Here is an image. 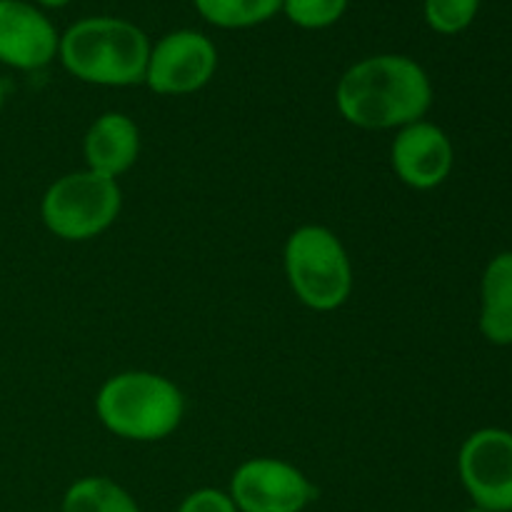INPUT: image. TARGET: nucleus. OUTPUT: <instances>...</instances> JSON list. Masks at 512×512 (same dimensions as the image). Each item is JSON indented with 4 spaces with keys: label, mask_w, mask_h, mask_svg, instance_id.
<instances>
[{
    "label": "nucleus",
    "mask_w": 512,
    "mask_h": 512,
    "mask_svg": "<svg viewBox=\"0 0 512 512\" xmlns=\"http://www.w3.org/2000/svg\"><path fill=\"white\" fill-rule=\"evenodd\" d=\"M433 80L410 55L380 53L358 60L335 85V108L363 130H400L433 108Z\"/></svg>",
    "instance_id": "1"
},
{
    "label": "nucleus",
    "mask_w": 512,
    "mask_h": 512,
    "mask_svg": "<svg viewBox=\"0 0 512 512\" xmlns=\"http://www.w3.org/2000/svg\"><path fill=\"white\" fill-rule=\"evenodd\" d=\"M150 38L133 20L90 15L60 33L58 60L75 80L100 88H130L145 80Z\"/></svg>",
    "instance_id": "2"
},
{
    "label": "nucleus",
    "mask_w": 512,
    "mask_h": 512,
    "mask_svg": "<svg viewBox=\"0 0 512 512\" xmlns=\"http://www.w3.org/2000/svg\"><path fill=\"white\" fill-rule=\"evenodd\" d=\"M95 415L108 433L130 443L170 438L185 418L183 390L150 370L110 375L95 395Z\"/></svg>",
    "instance_id": "3"
},
{
    "label": "nucleus",
    "mask_w": 512,
    "mask_h": 512,
    "mask_svg": "<svg viewBox=\"0 0 512 512\" xmlns=\"http://www.w3.org/2000/svg\"><path fill=\"white\" fill-rule=\"evenodd\" d=\"M283 268L295 298L315 313L343 308L353 293V260L343 240L325 225H300L288 235Z\"/></svg>",
    "instance_id": "4"
},
{
    "label": "nucleus",
    "mask_w": 512,
    "mask_h": 512,
    "mask_svg": "<svg viewBox=\"0 0 512 512\" xmlns=\"http://www.w3.org/2000/svg\"><path fill=\"white\" fill-rule=\"evenodd\" d=\"M123 210L118 180L95 170H75L48 185L40 200L43 225L65 243H85L103 235Z\"/></svg>",
    "instance_id": "5"
},
{
    "label": "nucleus",
    "mask_w": 512,
    "mask_h": 512,
    "mask_svg": "<svg viewBox=\"0 0 512 512\" xmlns=\"http://www.w3.org/2000/svg\"><path fill=\"white\" fill-rule=\"evenodd\" d=\"M218 70V48L200 30L180 28L150 45L143 83L155 95H193L203 90Z\"/></svg>",
    "instance_id": "6"
},
{
    "label": "nucleus",
    "mask_w": 512,
    "mask_h": 512,
    "mask_svg": "<svg viewBox=\"0 0 512 512\" xmlns=\"http://www.w3.org/2000/svg\"><path fill=\"white\" fill-rule=\"evenodd\" d=\"M228 495L238 512H305L318 488L288 460L250 458L233 470Z\"/></svg>",
    "instance_id": "7"
},
{
    "label": "nucleus",
    "mask_w": 512,
    "mask_h": 512,
    "mask_svg": "<svg viewBox=\"0 0 512 512\" xmlns=\"http://www.w3.org/2000/svg\"><path fill=\"white\" fill-rule=\"evenodd\" d=\"M458 475L473 508L512 512V433L480 428L463 440Z\"/></svg>",
    "instance_id": "8"
},
{
    "label": "nucleus",
    "mask_w": 512,
    "mask_h": 512,
    "mask_svg": "<svg viewBox=\"0 0 512 512\" xmlns=\"http://www.w3.org/2000/svg\"><path fill=\"white\" fill-rule=\"evenodd\" d=\"M390 165L403 185L413 190H435L450 178L455 148L450 135L430 120H418L395 133Z\"/></svg>",
    "instance_id": "9"
},
{
    "label": "nucleus",
    "mask_w": 512,
    "mask_h": 512,
    "mask_svg": "<svg viewBox=\"0 0 512 512\" xmlns=\"http://www.w3.org/2000/svg\"><path fill=\"white\" fill-rule=\"evenodd\" d=\"M58 45V28L40 5L0 0V65L33 73L58 58Z\"/></svg>",
    "instance_id": "10"
},
{
    "label": "nucleus",
    "mask_w": 512,
    "mask_h": 512,
    "mask_svg": "<svg viewBox=\"0 0 512 512\" xmlns=\"http://www.w3.org/2000/svg\"><path fill=\"white\" fill-rule=\"evenodd\" d=\"M85 168L118 180L140 158V128L130 115L108 110L90 123L83 138Z\"/></svg>",
    "instance_id": "11"
},
{
    "label": "nucleus",
    "mask_w": 512,
    "mask_h": 512,
    "mask_svg": "<svg viewBox=\"0 0 512 512\" xmlns=\"http://www.w3.org/2000/svg\"><path fill=\"white\" fill-rule=\"evenodd\" d=\"M480 333L490 345H512V250L493 255L480 280Z\"/></svg>",
    "instance_id": "12"
},
{
    "label": "nucleus",
    "mask_w": 512,
    "mask_h": 512,
    "mask_svg": "<svg viewBox=\"0 0 512 512\" xmlns=\"http://www.w3.org/2000/svg\"><path fill=\"white\" fill-rule=\"evenodd\" d=\"M60 512H143L133 495L105 475L80 478L65 490Z\"/></svg>",
    "instance_id": "13"
},
{
    "label": "nucleus",
    "mask_w": 512,
    "mask_h": 512,
    "mask_svg": "<svg viewBox=\"0 0 512 512\" xmlns=\"http://www.w3.org/2000/svg\"><path fill=\"white\" fill-rule=\"evenodd\" d=\"M205 23L223 30H245L268 23L280 13L283 0H193Z\"/></svg>",
    "instance_id": "14"
},
{
    "label": "nucleus",
    "mask_w": 512,
    "mask_h": 512,
    "mask_svg": "<svg viewBox=\"0 0 512 512\" xmlns=\"http://www.w3.org/2000/svg\"><path fill=\"white\" fill-rule=\"evenodd\" d=\"M483 0H423V18L440 35H458L473 25Z\"/></svg>",
    "instance_id": "15"
},
{
    "label": "nucleus",
    "mask_w": 512,
    "mask_h": 512,
    "mask_svg": "<svg viewBox=\"0 0 512 512\" xmlns=\"http://www.w3.org/2000/svg\"><path fill=\"white\" fill-rule=\"evenodd\" d=\"M350 0H283L280 13L303 30H325L338 23Z\"/></svg>",
    "instance_id": "16"
},
{
    "label": "nucleus",
    "mask_w": 512,
    "mask_h": 512,
    "mask_svg": "<svg viewBox=\"0 0 512 512\" xmlns=\"http://www.w3.org/2000/svg\"><path fill=\"white\" fill-rule=\"evenodd\" d=\"M175 512H238L228 490L198 488L180 500Z\"/></svg>",
    "instance_id": "17"
},
{
    "label": "nucleus",
    "mask_w": 512,
    "mask_h": 512,
    "mask_svg": "<svg viewBox=\"0 0 512 512\" xmlns=\"http://www.w3.org/2000/svg\"><path fill=\"white\" fill-rule=\"evenodd\" d=\"M70 0H35V5H40V8H65Z\"/></svg>",
    "instance_id": "18"
},
{
    "label": "nucleus",
    "mask_w": 512,
    "mask_h": 512,
    "mask_svg": "<svg viewBox=\"0 0 512 512\" xmlns=\"http://www.w3.org/2000/svg\"><path fill=\"white\" fill-rule=\"evenodd\" d=\"M3 100H5V83L3 78H0V108H3Z\"/></svg>",
    "instance_id": "19"
},
{
    "label": "nucleus",
    "mask_w": 512,
    "mask_h": 512,
    "mask_svg": "<svg viewBox=\"0 0 512 512\" xmlns=\"http://www.w3.org/2000/svg\"><path fill=\"white\" fill-rule=\"evenodd\" d=\"M465 512H488V510H480V508H470V510H465Z\"/></svg>",
    "instance_id": "20"
}]
</instances>
